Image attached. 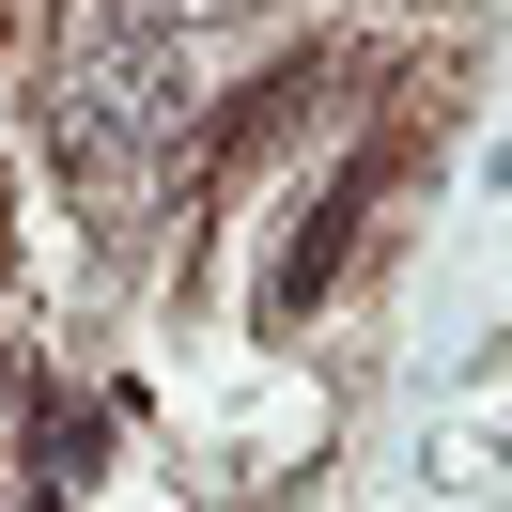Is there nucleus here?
<instances>
[{"label":"nucleus","mask_w":512,"mask_h":512,"mask_svg":"<svg viewBox=\"0 0 512 512\" xmlns=\"http://www.w3.org/2000/svg\"><path fill=\"white\" fill-rule=\"evenodd\" d=\"M156 140H171V47L156 32L78 47V78H63V156L78 171H140Z\"/></svg>","instance_id":"obj_1"}]
</instances>
